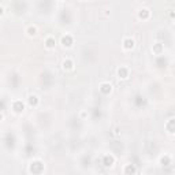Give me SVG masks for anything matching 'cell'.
<instances>
[{
    "label": "cell",
    "mask_w": 175,
    "mask_h": 175,
    "mask_svg": "<svg viewBox=\"0 0 175 175\" xmlns=\"http://www.w3.org/2000/svg\"><path fill=\"white\" fill-rule=\"evenodd\" d=\"M26 34H28L29 37H34V36H37V32H39V29H37V26H34V25H29L28 28H26Z\"/></svg>",
    "instance_id": "30bf717a"
},
{
    "label": "cell",
    "mask_w": 175,
    "mask_h": 175,
    "mask_svg": "<svg viewBox=\"0 0 175 175\" xmlns=\"http://www.w3.org/2000/svg\"><path fill=\"white\" fill-rule=\"evenodd\" d=\"M99 89H100V92L103 93V95H110L111 92H112V85H111L110 82H101L99 85Z\"/></svg>",
    "instance_id": "5b68a950"
},
{
    "label": "cell",
    "mask_w": 175,
    "mask_h": 175,
    "mask_svg": "<svg viewBox=\"0 0 175 175\" xmlns=\"http://www.w3.org/2000/svg\"><path fill=\"white\" fill-rule=\"evenodd\" d=\"M63 69L66 70V71H73L74 70V62H73V59H70V58H67L63 60Z\"/></svg>",
    "instance_id": "8992f818"
},
{
    "label": "cell",
    "mask_w": 175,
    "mask_h": 175,
    "mask_svg": "<svg viewBox=\"0 0 175 175\" xmlns=\"http://www.w3.org/2000/svg\"><path fill=\"white\" fill-rule=\"evenodd\" d=\"M114 162H115V159H114V156H108V155H106V156H104V166H106V167H111V166H112L114 164Z\"/></svg>",
    "instance_id": "8fae6325"
},
{
    "label": "cell",
    "mask_w": 175,
    "mask_h": 175,
    "mask_svg": "<svg viewBox=\"0 0 175 175\" xmlns=\"http://www.w3.org/2000/svg\"><path fill=\"white\" fill-rule=\"evenodd\" d=\"M136 167H134V166H131V164H127V166H126L125 167V170H123V172L125 174H130V172H131V174H134V172H136Z\"/></svg>",
    "instance_id": "7c38bea8"
},
{
    "label": "cell",
    "mask_w": 175,
    "mask_h": 175,
    "mask_svg": "<svg viewBox=\"0 0 175 175\" xmlns=\"http://www.w3.org/2000/svg\"><path fill=\"white\" fill-rule=\"evenodd\" d=\"M138 18H140V19H142V21L149 19V18H151V11H149V8H141L138 11Z\"/></svg>",
    "instance_id": "ba28073f"
},
{
    "label": "cell",
    "mask_w": 175,
    "mask_h": 175,
    "mask_svg": "<svg viewBox=\"0 0 175 175\" xmlns=\"http://www.w3.org/2000/svg\"><path fill=\"white\" fill-rule=\"evenodd\" d=\"M11 107H13V110L15 111V112H23V110H25V104L22 103L21 100H15Z\"/></svg>",
    "instance_id": "52a82bcc"
},
{
    "label": "cell",
    "mask_w": 175,
    "mask_h": 175,
    "mask_svg": "<svg viewBox=\"0 0 175 175\" xmlns=\"http://www.w3.org/2000/svg\"><path fill=\"white\" fill-rule=\"evenodd\" d=\"M81 116H82V118H85V116H88V114L85 112V111H82V112H81Z\"/></svg>",
    "instance_id": "4fadbf2b"
},
{
    "label": "cell",
    "mask_w": 175,
    "mask_h": 175,
    "mask_svg": "<svg viewBox=\"0 0 175 175\" xmlns=\"http://www.w3.org/2000/svg\"><path fill=\"white\" fill-rule=\"evenodd\" d=\"M116 75H118L119 80H127L129 75H130V71H129L127 67L121 66V67H119V69L116 70Z\"/></svg>",
    "instance_id": "3957f363"
},
{
    "label": "cell",
    "mask_w": 175,
    "mask_h": 175,
    "mask_svg": "<svg viewBox=\"0 0 175 175\" xmlns=\"http://www.w3.org/2000/svg\"><path fill=\"white\" fill-rule=\"evenodd\" d=\"M39 103H40V99H39V96H36V95H30L28 97V104L30 107H37L39 106Z\"/></svg>",
    "instance_id": "9c48e42d"
},
{
    "label": "cell",
    "mask_w": 175,
    "mask_h": 175,
    "mask_svg": "<svg viewBox=\"0 0 175 175\" xmlns=\"http://www.w3.org/2000/svg\"><path fill=\"white\" fill-rule=\"evenodd\" d=\"M60 44L63 48H71L73 44H74V39L70 33H66V34L62 36V40H60Z\"/></svg>",
    "instance_id": "6da1fadb"
},
{
    "label": "cell",
    "mask_w": 175,
    "mask_h": 175,
    "mask_svg": "<svg viewBox=\"0 0 175 175\" xmlns=\"http://www.w3.org/2000/svg\"><path fill=\"white\" fill-rule=\"evenodd\" d=\"M44 47H45L47 49H54V48L56 47V39H55L54 36H47L45 40H44Z\"/></svg>",
    "instance_id": "277c9868"
},
{
    "label": "cell",
    "mask_w": 175,
    "mask_h": 175,
    "mask_svg": "<svg viewBox=\"0 0 175 175\" xmlns=\"http://www.w3.org/2000/svg\"><path fill=\"white\" fill-rule=\"evenodd\" d=\"M122 47H123L125 51H131L136 47V41H134V39H131V37H125L123 43H122Z\"/></svg>",
    "instance_id": "7a4b0ae2"
}]
</instances>
